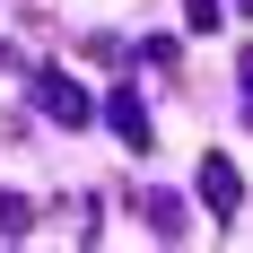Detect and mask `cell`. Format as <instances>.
<instances>
[{
	"label": "cell",
	"mask_w": 253,
	"mask_h": 253,
	"mask_svg": "<svg viewBox=\"0 0 253 253\" xmlns=\"http://www.w3.org/2000/svg\"><path fill=\"white\" fill-rule=\"evenodd\" d=\"M26 105H35L44 123H61V131H79L87 114H96V96H87L79 79H61L52 61H26Z\"/></svg>",
	"instance_id": "obj_1"
},
{
	"label": "cell",
	"mask_w": 253,
	"mask_h": 253,
	"mask_svg": "<svg viewBox=\"0 0 253 253\" xmlns=\"http://www.w3.org/2000/svg\"><path fill=\"white\" fill-rule=\"evenodd\" d=\"M140 61H149V70H175L183 44H175V35H140Z\"/></svg>",
	"instance_id": "obj_7"
},
{
	"label": "cell",
	"mask_w": 253,
	"mask_h": 253,
	"mask_svg": "<svg viewBox=\"0 0 253 253\" xmlns=\"http://www.w3.org/2000/svg\"><path fill=\"white\" fill-rule=\"evenodd\" d=\"M183 26H192V35H218V26H227V0H183Z\"/></svg>",
	"instance_id": "obj_6"
},
{
	"label": "cell",
	"mask_w": 253,
	"mask_h": 253,
	"mask_svg": "<svg viewBox=\"0 0 253 253\" xmlns=\"http://www.w3.org/2000/svg\"><path fill=\"white\" fill-rule=\"evenodd\" d=\"M105 123H114V140H123L131 157H149V149H157V131H149V105H140V87H131V79L114 87V96H105Z\"/></svg>",
	"instance_id": "obj_2"
},
{
	"label": "cell",
	"mask_w": 253,
	"mask_h": 253,
	"mask_svg": "<svg viewBox=\"0 0 253 253\" xmlns=\"http://www.w3.org/2000/svg\"><path fill=\"white\" fill-rule=\"evenodd\" d=\"M201 201H210V218H236V210H245V175H236L218 149H201Z\"/></svg>",
	"instance_id": "obj_3"
},
{
	"label": "cell",
	"mask_w": 253,
	"mask_h": 253,
	"mask_svg": "<svg viewBox=\"0 0 253 253\" xmlns=\"http://www.w3.org/2000/svg\"><path fill=\"white\" fill-rule=\"evenodd\" d=\"M236 9H253V0H236Z\"/></svg>",
	"instance_id": "obj_9"
},
{
	"label": "cell",
	"mask_w": 253,
	"mask_h": 253,
	"mask_svg": "<svg viewBox=\"0 0 253 253\" xmlns=\"http://www.w3.org/2000/svg\"><path fill=\"white\" fill-rule=\"evenodd\" d=\"M140 218H149V236H157V245H183V236H192V218H183V201H175V192H140Z\"/></svg>",
	"instance_id": "obj_4"
},
{
	"label": "cell",
	"mask_w": 253,
	"mask_h": 253,
	"mask_svg": "<svg viewBox=\"0 0 253 253\" xmlns=\"http://www.w3.org/2000/svg\"><path fill=\"white\" fill-rule=\"evenodd\" d=\"M35 236V201L26 192H0V245H26Z\"/></svg>",
	"instance_id": "obj_5"
},
{
	"label": "cell",
	"mask_w": 253,
	"mask_h": 253,
	"mask_svg": "<svg viewBox=\"0 0 253 253\" xmlns=\"http://www.w3.org/2000/svg\"><path fill=\"white\" fill-rule=\"evenodd\" d=\"M236 87H245V123H253V44L236 52Z\"/></svg>",
	"instance_id": "obj_8"
}]
</instances>
